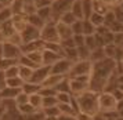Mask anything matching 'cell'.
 Wrapping results in <instances>:
<instances>
[{"label": "cell", "instance_id": "obj_1", "mask_svg": "<svg viewBox=\"0 0 123 120\" xmlns=\"http://www.w3.org/2000/svg\"><path fill=\"white\" fill-rule=\"evenodd\" d=\"M116 61L111 58H104L102 61L94 62L93 69L90 73V84L89 90H93L95 93L104 91L108 80L113 75H116Z\"/></svg>", "mask_w": 123, "mask_h": 120}, {"label": "cell", "instance_id": "obj_2", "mask_svg": "<svg viewBox=\"0 0 123 120\" xmlns=\"http://www.w3.org/2000/svg\"><path fill=\"white\" fill-rule=\"evenodd\" d=\"M78 109L80 112H86L91 116H97L100 113L98 109V93H95L93 90H86L83 93L73 95Z\"/></svg>", "mask_w": 123, "mask_h": 120}, {"label": "cell", "instance_id": "obj_3", "mask_svg": "<svg viewBox=\"0 0 123 120\" xmlns=\"http://www.w3.org/2000/svg\"><path fill=\"white\" fill-rule=\"evenodd\" d=\"M117 106V99L111 91H101L98 93V109L100 113H111L115 112Z\"/></svg>", "mask_w": 123, "mask_h": 120}, {"label": "cell", "instance_id": "obj_4", "mask_svg": "<svg viewBox=\"0 0 123 120\" xmlns=\"http://www.w3.org/2000/svg\"><path fill=\"white\" fill-rule=\"evenodd\" d=\"M93 69V62L90 60H78L73 62L71 66V71L68 73V77H76V76H90Z\"/></svg>", "mask_w": 123, "mask_h": 120}, {"label": "cell", "instance_id": "obj_5", "mask_svg": "<svg viewBox=\"0 0 123 120\" xmlns=\"http://www.w3.org/2000/svg\"><path fill=\"white\" fill-rule=\"evenodd\" d=\"M40 39L44 43H60V36L57 33L55 22H46L40 29Z\"/></svg>", "mask_w": 123, "mask_h": 120}, {"label": "cell", "instance_id": "obj_6", "mask_svg": "<svg viewBox=\"0 0 123 120\" xmlns=\"http://www.w3.org/2000/svg\"><path fill=\"white\" fill-rule=\"evenodd\" d=\"M89 84H90V76L69 77V87H71L72 95H78V94L89 90Z\"/></svg>", "mask_w": 123, "mask_h": 120}, {"label": "cell", "instance_id": "obj_7", "mask_svg": "<svg viewBox=\"0 0 123 120\" xmlns=\"http://www.w3.org/2000/svg\"><path fill=\"white\" fill-rule=\"evenodd\" d=\"M22 50H21V46H17V44H12L10 42H4L3 43V58H8V60H14L17 61L19 60V57L22 55Z\"/></svg>", "mask_w": 123, "mask_h": 120}, {"label": "cell", "instance_id": "obj_8", "mask_svg": "<svg viewBox=\"0 0 123 120\" xmlns=\"http://www.w3.org/2000/svg\"><path fill=\"white\" fill-rule=\"evenodd\" d=\"M72 62L67 58H60V60L54 62L50 66V73H55V75H62V76H68V73L71 71Z\"/></svg>", "mask_w": 123, "mask_h": 120}, {"label": "cell", "instance_id": "obj_9", "mask_svg": "<svg viewBox=\"0 0 123 120\" xmlns=\"http://www.w3.org/2000/svg\"><path fill=\"white\" fill-rule=\"evenodd\" d=\"M19 36H21L22 43H28V42H32V40H36V39L40 37V29L33 26V25H31V24H28L19 32Z\"/></svg>", "mask_w": 123, "mask_h": 120}, {"label": "cell", "instance_id": "obj_10", "mask_svg": "<svg viewBox=\"0 0 123 120\" xmlns=\"http://www.w3.org/2000/svg\"><path fill=\"white\" fill-rule=\"evenodd\" d=\"M75 0H53L51 1V10L57 18H60L61 14L71 10V6Z\"/></svg>", "mask_w": 123, "mask_h": 120}, {"label": "cell", "instance_id": "obj_11", "mask_svg": "<svg viewBox=\"0 0 123 120\" xmlns=\"http://www.w3.org/2000/svg\"><path fill=\"white\" fill-rule=\"evenodd\" d=\"M49 73H50V66L49 65H40V66H37V68L33 69V73H32V77H31L29 82L42 84L43 80L49 76Z\"/></svg>", "mask_w": 123, "mask_h": 120}, {"label": "cell", "instance_id": "obj_12", "mask_svg": "<svg viewBox=\"0 0 123 120\" xmlns=\"http://www.w3.org/2000/svg\"><path fill=\"white\" fill-rule=\"evenodd\" d=\"M44 48V42L42 39H36V40H32V42H28V43H22L21 44V50H22L24 54L26 53H31V51H40V50Z\"/></svg>", "mask_w": 123, "mask_h": 120}, {"label": "cell", "instance_id": "obj_13", "mask_svg": "<svg viewBox=\"0 0 123 120\" xmlns=\"http://www.w3.org/2000/svg\"><path fill=\"white\" fill-rule=\"evenodd\" d=\"M55 28H57V33H58V36H60V42L73 36L71 25H67V24H62V22L58 21V22H55Z\"/></svg>", "mask_w": 123, "mask_h": 120}, {"label": "cell", "instance_id": "obj_14", "mask_svg": "<svg viewBox=\"0 0 123 120\" xmlns=\"http://www.w3.org/2000/svg\"><path fill=\"white\" fill-rule=\"evenodd\" d=\"M42 55H43V65H49V66H51L54 62H57V61L60 60V58H62L58 53L51 51V50H47V48H43Z\"/></svg>", "mask_w": 123, "mask_h": 120}, {"label": "cell", "instance_id": "obj_15", "mask_svg": "<svg viewBox=\"0 0 123 120\" xmlns=\"http://www.w3.org/2000/svg\"><path fill=\"white\" fill-rule=\"evenodd\" d=\"M11 22H12V25H14V29H15L18 33L28 25L26 15H24V14H14V15L11 17Z\"/></svg>", "mask_w": 123, "mask_h": 120}, {"label": "cell", "instance_id": "obj_16", "mask_svg": "<svg viewBox=\"0 0 123 120\" xmlns=\"http://www.w3.org/2000/svg\"><path fill=\"white\" fill-rule=\"evenodd\" d=\"M65 76H62V75H55V73H49V76L46 77L43 83L40 84L42 87H51V88H55V86L58 83L61 82L62 79Z\"/></svg>", "mask_w": 123, "mask_h": 120}, {"label": "cell", "instance_id": "obj_17", "mask_svg": "<svg viewBox=\"0 0 123 120\" xmlns=\"http://www.w3.org/2000/svg\"><path fill=\"white\" fill-rule=\"evenodd\" d=\"M19 91H21V88H12L8 86H4L0 90V99H14Z\"/></svg>", "mask_w": 123, "mask_h": 120}, {"label": "cell", "instance_id": "obj_18", "mask_svg": "<svg viewBox=\"0 0 123 120\" xmlns=\"http://www.w3.org/2000/svg\"><path fill=\"white\" fill-rule=\"evenodd\" d=\"M42 86L37 84V83H33V82H24L22 87H21V91H24L25 94L28 95H32V94H36L40 91Z\"/></svg>", "mask_w": 123, "mask_h": 120}, {"label": "cell", "instance_id": "obj_19", "mask_svg": "<svg viewBox=\"0 0 123 120\" xmlns=\"http://www.w3.org/2000/svg\"><path fill=\"white\" fill-rule=\"evenodd\" d=\"M0 32L3 33V36H4V39H8L10 36H12L14 33L17 32L15 29H14V25H12L11 19H8V21H6L4 24H1L0 25Z\"/></svg>", "mask_w": 123, "mask_h": 120}, {"label": "cell", "instance_id": "obj_20", "mask_svg": "<svg viewBox=\"0 0 123 120\" xmlns=\"http://www.w3.org/2000/svg\"><path fill=\"white\" fill-rule=\"evenodd\" d=\"M57 108H58V110H60V115H71V116H75L76 113H78V110H75V108H73L72 105H71V102L69 104H57Z\"/></svg>", "mask_w": 123, "mask_h": 120}, {"label": "cell", "instance_id": "obj_21", "mask_svg": "<svg viewBox=\"0 0 123 120\" xmlns=\"http://www.w3.org/2000/svg\"><path fill=\"white\" fill-rule=\"evenodd\" d=\"M104 58H106L105 54H104V50L102 47H97V48L91 50V53H90V58L89 60L94 64V62H98V61H102Z\"/></svg>", "mask_w": 123, "mask_h": 120}, {"label": "cell", "instance_id": "obj_22", "mask_svg": "<svg viewBox=\"0 0 123 120\" xmlns=\"http://www.w3.org/2000/svg\"><path fill=\"white\" fill-rule=\"evenodd\" d=\"M82 1V11H83V19H87L93 14V0H80Z\"/></svg>", "mask_w": 123, "mask_h": 120}, {"label": "cell", "instance_id": "obj_23", "mask_svg": "<svg viewBox=\"0 0 123 120\" xmlns=\"http://www.w3.org/2000/svg\"><path fill=\"white\" fill-rule=\"evenodd\" d=\"M33 73V68H29V66H22L19 65V71H18V76L22 79L24 82H29L31 77Z\"/></svg>", "mask_w": 123, "mask_h": 120}, {"label": "cell", "instance_id": "obj_24", "mask_svg": "<svg viewBox=\"0 0 123 120\" xmlns=\"http://www.w3.org/2000/svg\"><path fill=\"white\" fill-rule=\"evenodd\" d=\"M71 12L78 19H83V11H82V1L80 0H75L71 6Z\"/></svg>", "mask_w": 123, "mask_h": 120}, {"label": "cell", "instance_id": "obj_25", "mask_svg": "<svg viewBox=\"0 0 123 120\" xmlns=\"http://www.w3.org/2000/svg\"><path fill=\"white\" fill-rule=\"evenodd\" d=\"M112 7H108L106 4H104L101 0H93V10L94 12H98L101 15H104L106 11H109Z\"/></svg>", "mask_w": 123, "mask_h": 120}, {"label": "cell", "instance_id": "obj_26", "mask_svg": "<svg viewBox=\"0 0 123 120\" xmlns=\"http://www.w3.org/2000/svg\"><path fill=\"white\" fill-rule=\"evenodd\" d=\"M42 51H43V50H40V51H31V53H26L25 55H26L32 62H35L36 65H43V55H42Z\"/></svg>", "mask_w": 123, "mask_h": 120}, {"label": "cell", "instance_id": "obj_27", "mask_svg": "<svg viewBox=\"0 0 123 120\" xmlns=\"http://www.w3.org/2000/svg\"><path fill=\"white\" fill-rule=\"evenodd\" d=\"M57 93H71V87H69V77L65 76L61 82L55 86Z\"/></svg>", "mask_w": 123, "mask_h": 120}, {"label": "cell", "instance_id": "obj_28", "mask_svg": "<svg viewBox=\"0 0 123 120\" xmlns=\"http://www.w3.org/2000/svg\"><path fill=\"white\" fill-rule=\"evenodd\" d=\"M12 17V11L8 6H4V7H0V25L4 24L6 21L11 19Z\"/></svg>", "mask_w": 123, "mask_h": 120}, {"label": "cell", "instance_id": "obj_29", "mask_svg": "<svg viewBox=\"0 0 123 120\" xmlns=\"http://www.w3.org/2000/svg\"><path fill=\"white\" fill-rule=\"evenodd\" d=\"M42 98H43V97L40 95V93L32 94V95H29L28 102L33 106L35 109H42Z\"/></svg>", "mask_w": 123, "mask_h": 120}, {"label": "cell", "instance_id": "obj_30", "mask_svg": "<svg viewBox=\"0 0 123 120\" xmlns=\"http://www.w3.org/2000/svg\"><path fill=\"white\" fill-rule=\"evenodd\" d=\"M18 71H19V65L15 64V65L8 66L7 69H4V71H1V72H3V75H4V79H10V77H17Z\"/></svg>", "mask_w": 123, "mask_h": 120}, {"label": "cell", "instance_id": "obj_31", "mask_svg": "<svg viewBox=\"0 0 123 120\" xmlns=\"http://www.w3.org/2000/svg\"><path fill=\"white\" fill-rule=\"evenodd\" d=\"M26 21H28V24H31V25H33V26H36V28H39V29H42V26L44 25V22H43L39 17H37V14H36V12L26 15Z\"/></svg>", "mask_w": 123, "mask_h": 120}, {"label": "cell", "instance_id": "obj_32", "mask_svg": "<svg viewBox=\"0 0 123 120\" xmlns=\"http://www.w3.org/2000/svg\"><path fill=\"white\" fill-rule=\"evenodd\" d=\"M76 19H78V18L73 15L71 11H67V12L61 14V15H60V18H58V21H60V22H62V24H67V25H72Z\"/></svg>", "mask_w": 123, "mask_h": 120}, {"label": "cell", "instance_id": "obj_33", "mask_svg": "<svg viewBox=\"0 0 123 120\" xmlns=\"http://www.w3.org/2000/svg\"><path fill=\"white\" fill-rule=\"evenodd\" d=\"M87 19H89V21L91 22L95 28L104 25V15H101V14H98V12H94V11H93V14H91Z\"/></svg>", "mask_w": 123, "mask_h": 120}, {"label": "cell", "instance_id": "obj_34", "mask_svg": "<svg viewBox=\"0 0 123 120\" xmlns=\"http://www.w3.org/2000/svg\"><path fill=\"white\" fill-rule=\"evenodd\" d=\"M82 33H83L84 36H89V35H94V33H95V26L89 21V19H83Z\"/></svg>", "mask_w": 123, "mask_h": 120}, {"label": "cell", "instance_id": "obj_35", "mask_svg": "<svg viewBox=\"0 0 123 120\" xmlns=\"http://www.w3.org/2000/svg\"><path fill=\"white\" fill-rule=\"evenodd\" d=\"M24 84V80L19 76L17 77H10V79H6V86L12 88H21Z\"/></svg>", "mask_w": 123, "mask_h": 120}, {"label": "cell", "instance_id": "obj_36", "mask_svg": "<svg viewBox=\"0 0 123 120\" xmlns=\"http://www.w3.org/2000/svg\"><path fill=\"white\" fill-rule=\"evenodd\" d=\"M17 109H18V112H19L22 116H28V115H31V113H33L35 110H37V109H35L29 102H28V104H24V105L17 106Z\"/></svg>", "mask_w": 123, "mask_h": 120}, {"label": "cell", "instance_id": "obj_37", "mask_svg": "<svg viewBox=\"0 0 123 120\" xmlns=\"http://www.w3.org/2000/svg\"><path fill=\"white\" fill-rule=\"evenodd\" d=\"M58 104L55 97H43L42 98V109L44 108H50V106H55Z\"/></svg>", "mask_w": 123, "mask_h": 120}, {"label": "cell", "instance_id": "obj_38", "mask_svg": "<svg viewBox=\"0 0 123 120\" xmlns=\"http://www.w3.org/2000/svg\"><path fill=\"white\" fill-rule=\"evenodd\" d=\"M55 98L60 104H69L72 99V94L71 93H57Z\"/></svg>", "mask_w": 123, "mask_h": 120}, {"label": "cell", "instance_id": "obj_39", "mask_svg": "<svg viewBox=\"0 0 123 120\" xmlns=\"http://www.w3.org/2000/svg\"><path fill=\"white\" fill-rule=\"evenodd\" d=\"M84 46L89 50H94L97 48V42H95V36L94 35H89V36H84Z\"/></svg>", "mask_w": 123, "mask_h": 120}, {"label": "cell", "instance_id": "obj_40", "mask_svg": "<svg viewBox=\"0 0 123 120\" xmlns=\"http://www.w3.org/2000/svg\"><path fill=\"white\" fill-rule=\"evenodd\" d=\"M115 21H116V19H115L113 11H112V8H111L109 11H106L105 14H104V26H106L108 29H109V26H111Z\"/></svg>", "mask_w": 123, "mask_h": 120}, {"label": "cell", "instance_id": "obj_41", "mask_svg": "<svg viewBox=\"0 0 123 120\" xmlns=\"http://www.w3.org/2000/svg\"><path fill=\"white\" fill-rule=\"evenodd\" d=\"M18 65H22V66H29V68H37V66H40V65H36L35 62H32V61L29 60L28 57L25 54H22L21 57H19V60H18Z\"/></svg>", "mask_w": 123, "mask_h": 120}, {"label": "cell", "instance_id": "obj_42", "mask_svg": "<svg viewBox=\"0 0 123 120\" xmlns=\"http://www.w3.org/2000/svg\"><path fill=\"white\" fill-rule=\"evenodd\" d=\"M78 48V55H79V60H89L90 58V53L91 50H89L86 46H80V47H76Z\"/></svg>", "mask_w": 123, "mask_h": 120}, {"label": "cell", "instance_id": "obj_43", "mask_svg": "<svg viewBox=\"0 0 123 120\" xmlns=\"http://www.w3.org/2000/svg\"><path fill=\"white\" fill-rule=\"evenodd\" d=\"M28 99H29L28 94H25L24 91H19V93H18V95L14 98V101H15V105H17V106H19V105L28 104Z\"/></svg>", "mask_w": 123, "mask_h": 120}, {"label": "cell", "instance_id": "obj_44", "mask_svg": "<svg viewBox=\"0 0 123 120\" xmlns=\"http://www.w3.org/2000/svg\"><path fill=\"white\" fill-rule=\"evenodd\" d=\"M25 120H44V113H43V110L42 109H37L35 110L33 113H31L28 116H24Z\"/></svg>", "mask_w": 123, "mask_h": 120}, {"label": "cell", "instance_id": "obj_45", "mask_svg": "<svg viewBox=\"0 0 123 120\" xmlns=\"http://www.w3.org/2000/svg\"><path fill=\"white\" fill-rule=\"evenodd\" d=\"M82 28H83V19H76L71 25V29H72V33L73 35H80L82 33ZM83 35V33H82Z\"/></svg>", "mask_w": 123, "mask_h": 120}, {"label": "cell", "instance_id": "obj_46", "mask_svg": "<svg viewBox=\"0 0 123 120\" xmlns=\"http://www.w3.org/2000/svg\"><path fill=\"white\" fill-rule=\"evenodd\" d=\"M112 11H113V15H115V19H116L117 22H120V24H123V10L120 8V6H113L112 7Z\"/></svg>", "mask_w": 123, "mask_h": 120}, {"label": "cell", "instance_id": "obj_47", "mask_svg": "<svg viewBox=\"0 0 123 120\" xmlns=\"http://www.w3.org/2000/svg\"><path fill=\"white\" fill-rule=\"evenodd\" d=\"M40 95L42 97H55V88H51V87H42L40 88Z\"/></svg>", "mask_w": 123, "mask_h": 120}, {"label": "cell", "instance_id": "obj_48", "mask_svg": "<svg viewBox=\"0 0 123 120\" xmlns=\"http://www.w3.org/2000/svg\"><path fill=\"white\" fill-rule=\"evenodd\" d=\"M15 64H18V62H17V61H14V60H8V58H1V60H0V71H4V69H7L8 66L15 65Z\"/></svg>", "mask_w": 123, "mask_h": 120}, {"label": "cell", "instance_id": "obj_49", "mask_svg": "<svg viewBox=\"0 0 123 120\" xmlns=\"http://www.w3.org/2000/svg\"><path fill=\"white\" fill-rule=\"evenodd\" d=\"M43 110V113H44V116H54V117H57V116L60 115V110H58V108L55 106H50V108H44Z\"/></svg>", "mask_w": 123, "mask_h": 120}, {"label": "cell", "instance_id": "obj_50", "mask_svg": "<svg viewBox=\"0 0 123 120\" xmlns=\"http://www.w3.org/2000/svg\"><path fill=\"white\" fill-rule=\"evenodd\" d=\"M109 30H111L113 35L115 33H120V32H123V24H120V22H117V21H115L113 24H112L111 26H109Z\"/></svg>", "mask_w": 123, "mask_h": 120}, {"label": "cell", "instance_id": "obj_51", "mask_svg": "<svg viewBox=\"0 0 123 120\" xmlns=\"http://www.w3.org/2000/svg\"><path fill=\"white\" fill-rule=\"evenodd\" d=\"M6 42H10V43L17 44V46H21V44H22V40H21V36H19V33H18V32H15L12 36H10Z\"/></svg>", "mask_w": 123, "mask_h": 120}, {"label": "cell", "instance_id": "obj_52", "mask_svg": "<svg viewBox=\"0 0 123 120\" xmlns=\"http://www.w3.org/2000/svg\"><path fill=\"white\" fill-rule=\"evenodd\" d=\"M75 120H94V116L89 115V113H86V112H80V110H79L78 113L75 115Z\"/></svg>", "mask_w": 123, "mask_h": 120}, {"label": "cell", "instance_id": "obj_53", "mask_svg": "<svg viewBox=\"0 0 123 120\" xmlns=\"http://www.w3.org/2000/svg\"><path fill=\"white\" fill-rule=\"evenodd\" d=\"M51 1L53 0H33V6L35 8H42V7H47V6H51Z\"/></svg>", "mask_w": 123, "mask_h": 120}, {"label": "cell", "instance_id": "obj_54", "mask_svg": "<svg viewBox=\"0 0 123 120\" xmlns=\"http://www.w3.org/2000/svg\"><path fill=\"white\" fill-rule=\"evenodd\" d=\"M113 44H116L119 48L123 50V32L115 33V37H113Z\"/></svg>", "mask_w": 123, "mask_h": 120}, {"label": "cell", "instance_id": "obj_55", "mask_svg": "<svg viewBox=\"0 0 123 120\" xmlns=\"http://www.w3.org/2000/svg\"><path fill=\"white\" fill-rule=\"evenodd\" d=\"M73 42H75V46L76 47H80L84 44V35H73Z\"/></svg>", "mask_w": 123, "mask_h": 120}, {"label": "cell", "instance_id": "obj_56", "mask_svg": "<svg viewBox=\"0 0 123 120\" xmlns=\"http://www.w3.org/2000/svg\"><path fill=\"white\" fill-rule=\"evenodd\" d=\"M57 120H75V116H71V115H58V116H57Z\"/></svg>", "mask_w": 123, "mask_h": 120}, {"label": "cell", "instance_id": "obj_57", "mask_svg": "<svg viewBox=\"0 0 123 120\" xmlns=\"http://www.w3.org/2000/svg\"><path fill=\"white\" fill-rule=\"evenodd\" d=\"M104 4H106L108 7H113V0H101Z\"/></svg>", "mask_w": 123, "mask_h": 120}, {"label": "cell", "instance_id": "obj_58", "mask_svg": "<svg viewBox=\"0 0 123 120\" xmlns=\"http://www.w3.org/2000/svg\"><path fill=\"white\" fill-rule=\"evenodd\" d=\"M0 4L1 6H8L10 4V0H0Z\"/></svg>", "mask_w": 123, "mask_h": 120}, {"label": "cell", "instance_id": "obj_59", "mask_svg": "<svg viewBox=\"0 0 123 120\" xmlns=\"http://www.w3.org/2000/svg\"><path fill=\"white\" fill-rule=\"evenodd\" d=\"M4 112H6V110H4V108H3V106L0 105V120H1V117H3V115H4Z\"/></svg>", "mask_w": 123, "mask_h": 120}, {"label": "cell", "instance_id": "obj_60", "mask_svg": "<svg viewBox=\"0 0 123 120\" xmlns=\"http://www.w3.org/2000/svg\"><path fill=\"white\" fill-rule=\"evenodd\" d=\"M44 120H57V117H54V116H44Z\"/></svg>", "mask_w": 123, "mask_h": 120}, {"label": "cell", "instance_id": "obj_61", "mask_svg": "<svg viewBox=\"0 0 123 120\" xmlns=\"http://www.w3.org/2000/svg\"><path fill=\"white\" fill-rule=\"evenodd\" d=\"M3 58V43H0V60Z\"/></svg>", "mask_w": 123, "mask_h": 120}, {"label": "cell", "instance_id": "obj_62", "mask_svg": "<svg viewBox=\"0 0 123 120\" xmlns=\"http://www.w3.org/2000/svg\"><path fill=\"white\" fill-rule=\"evenodd\" d=\"M6 42V39H4V36H3V33L0 32V43H4Z\"/></svg>", "mask_w": 123, "mask_h": 120}, {"label": "cell", "instance_id": "obj_63", "mask_svg": "<svg viewBox=\"0 0 123 120\" xmlns=\"http://www.w3.org/2000/svg\"><path fill=\"white\" fill-rule=\"evenodd\" d=\"M119 6H120V8H122V10H123V1H122V3H120V4H119Z\"/></svg>", "mask_w": 123, "mask_h": 120}]
</instances>
